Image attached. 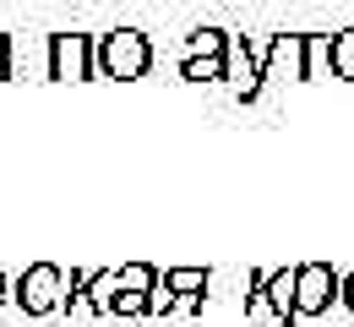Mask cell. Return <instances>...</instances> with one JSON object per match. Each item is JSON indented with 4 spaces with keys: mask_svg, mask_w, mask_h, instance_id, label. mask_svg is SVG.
Returning <instances> with one entry per match:
<instances>
[{
    "mask_svg": "<svg viewBox=\"0 0 354 327\" xmlns=\"http://www.w3.org/2000/svg\"><path fill=\"white\" fill-rule=\"evenodd\" d=\"M147 66H153V44H147L142 28H115V33L98 39V77L136 82V77H147Z\"/></svg>",
    "mask_w": 354,
    "mask_h": 327,
    "instance_id": "1",
    "label": "cell"
},
{
    "mask_svg": "<svg viewBox=\"0 0 354 327\" xmlns=\"http://www.w3.org/2000/svg\"><path fill=\"white\" fill-rule=\"evenodd\" d=\"M333 306H344V273L333 262H300L295 268V317H327Z\"/></svg>",
    "mask_w": 354,
    "mask_h": 327,
    "instance_id": "2",
    "label": "cell"
},
{
    "mask_svg": "<svg viewBox=\"0 0 354 327\" xmlns=\"http://www.w3.org/2000/svg\"><path fill=\"white\" fill-rule=\"evenodd\" d=\"M49 82H93L98 77V39L93 33H49Z\"/></svg>",
    "mask_w": 354,
    "mask_h": 327,
    "instance_id": "3",
    "label": "cell"
},
{
    "mask_svg": "<svg viewBox=\"0 0 354 327\" xmlns=\"http://www.w3.org/2000/svg\"><path fill=\"white\" fill-rule=\"evenodd\" d=\"M11 306H17L22 317H49V311H60V306H66V273H60L55 262H33L22 279L11 283Z\"/></svg>",
    "mask_w": 354,
    "mask_h": 327,
    "instance_id": "4",
    "label": "cell"
},
{
    "mask_svg": "<svg viewBox=\"0 0 354 327\" xmlns=\"http://www.w3.org/2000/svg\"><path fill=\"white\" fill-rule=\"evenodd\" d=\"M262 306H272L278 327H300V317H295V268L251 273V300H245V311H262Z\"/></svg>",
    "mask_w": 354,
    "mask_h": 327,
    "instance_id": "5",
    "label": "cell"
},
{
    "mask_svg": "<svg viewBox=\"0 0 354 327\" xmlns=\"http://www.w3.org/2000/svg\"><path fill=\"white\" fill-rule=\"evenodd\" d=\"M180 77L185 82H223L229 77V55H185L180 60Z\"/></svg>",
    "mask_w": 354,
    "mask_h": 327,
    "instance_id": "6",
    "label": "cell"
},
{
    "mask_svg": "<svg viewBox=\"0 0 354 327\" xmlns=\"http://www.w3.org/2000/svg\"><path fill=\"white\" fill-rule=\"evenodd\" d=\"M207 283H213L207 268H169V273H164V289H169V295H185V300H202Z\"/></svg>",
    "mask_w": 354,
    "mask_h": 327,
    "instance_id": "7",
    "label": "cell"
},
{
    "mask_svg": "<svg viewBox=\"0 0 354 327\" xmlns=\"http://www.w3.org/2000/svg\"><path fill=\"white\" fill-rule=\"evenodd\" d=\"M327 71H333L338 82H354V28H344V33L327 39Z\"/></svg>",
    "mask_w": 354,
    "mask_h": 327,
    "instance_id": "8",
    "label": "cell"
},
{
    "mask_svg": "<svg viewBox=\"0 0 354 327\" xmlns=\"http://www.w3.org/2000/svg\"><path fill=\"white\" fill-rule=\"evenodd\" d=\"M158 268H147V262H126V268H120V273H115V295H120V289H136V295H153V289H158Z\"/></svg>",
    "mask_w": 354,
    "mask_h": 327,
    "instance_id": "9",
    "label": "cell"
},
{
    "mask_svg": "<svg viewBox=\"0 0 354 327\" xmlns=\"http://www.w3.org/2000/svg\"><path fill=\"white\" fill-rule=\"evenodd\" d=\"M185 55H229V33L223 28H202V33H191Z\"/></svg>",
    "mask_w": 354,
    "mask_h": 327,
    "instance_id": "10",
    "label": "cell"
},
{
    "mask_svg": "<svg viewBox=\"0 0 354 327\" xmlns=\"http://www.w3.org/2000/svg\"><path fill=\"white\" fill-rule=\"evenodd\" d=\"M109 311H115V317H147V311H153V295H136V289H120V295L109 300Z\"/></svg>",
    "mask_w": 354,
    "mask_h": 327,
    "instance_id": "11",
    "label": "cell"
},
{
    "mask_svg": "<svg viewBox=\"0 0 354 327\" xmlns=\"http://www.w3.org/2000/svg\"><path fill=\"white\" fill-rule=\"evenodd\" d=\"M175 306H180V295H169V289L158 283V289H153V317H169Z\"/></svg>",
    "mask_w": 354,
    "mask_h": 327,
    "instance_id": "12",
    "label": "cell"
},
{
    "mask_svg": "<svg viewBox=\"0 0 354 327\" xmlns=\"http://www.w3.org/2000/svg\"><path fill=\"white\" fill-rule=\"evenodd\" d=\"M344 311H354V273H344Z\"/></svg>",
    "mask_w": 354,
    "mask_h": 327,
    "instance_id": "13",
    "label": "cell"
},
{
    "mask_svg": "<svg viewBox=\"0 0 354 327\" xmlns=\"http://www.w3.org/2000/svg\"><path fill=\"white\" fill-rule=\"evenodd\" d=\"M6 300H11V283H6V273H0V306H6Z\"/></svg>",
    "mask_w": 354,
    "mask_h": 327,
    "instance_id": "14",
    "label": "cell"
}]
</instances>
